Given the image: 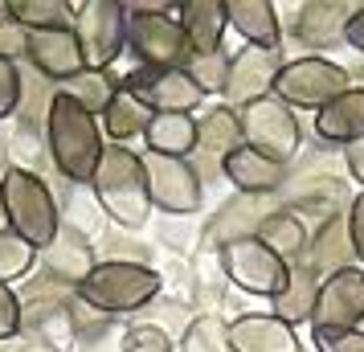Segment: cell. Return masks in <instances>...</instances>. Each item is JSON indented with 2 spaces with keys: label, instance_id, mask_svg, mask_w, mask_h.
<instances>
[{
  "label": "cell",
  "instance_id": "cell-1",
  "mask_svg": "<svg viewBox=\"0 0 364 352\" xmlns=\"http://www.w3.org/2000/svg\"><path fill=\"white\" fill-rule=\"evenodd\" d=\"M41 132H46V148H50L53 168L74 185H90L102 164V151H107V135H102L99 115H90L86 107H78L74 99L53 90Z\"/></svg>",
  "mask_w": 364,
  "mask_h": 352
},
{
  "label": "cell",
  "instance_id": "cell-2",
  "mask_svg": "<svg viewBox=\"0 0 364 352\" xmlns=\"http://www.w3.org/2000/svg\"><path fill=\"white\" fill-rule=\"evenodd\" d=\"M90 188H95L99 213H107L119 230H144L151 221V193H148V172H144V151L127 148V144H107Z\"/></svg>",
  "mask_w": 364,
  "mask_h": 352
},
{
  "label": "cell",
  "instance_id": "cell-3",
  "mask_svg": "<svg viewBox=\"0 0 364 352\" xmlns=\"http://www.w3.org/2000/svg\"><path fill=\"white\" fill-rule=\"evenodd\" d=\"M160 291H164V279H160L156 267L135 262V258H102L78 283L74 295L90 311L119 319V316H132V311H144L148 303L160 299Z\"/></svg>",
  "mask_w": 364,
  "mask_h": 352
},
{
  "label": "cell",
  "instance_id": "cell-4",
  "mask_svg": "<svg viewBox=\"0 0 364 352\" xmlns=\"http://www.w3.org/2000/svg\"><path fill=\"white\" fill-rule=\"evenodd\" d=\"M4 201H9V230L25 238L33 250H50L62 234V209L53 188L37 176L33 168H4Z\"/></svg>",
  "mask_w": 364,
  "mask_h": 352
},
{
  "label": "cell",
  "instance_id": "cell-5",
  "mask_svg": "<svg viewBox=\"0 0 364 352\" xmlns=\"http://www.w3.org/2000/svg\"><path fill=\"white\" fill-rule=\"evenodd\" d=\"M352 74L340 62H331L323 53H303L282 62L279 82H274V99H282L291 111H323L328 102H336L344 90H352Z\"/></svg>",
  "mask_w": 364,
  "mask_h": 352
},
{
  "label": "cell",
  "instance_id": "cell-6",
  "mask_svg": "<svg viewBox=\"0 0 364 352\" xmlns=\"http://www.w3.org/2000/svg\"><path fill=\"white\" fill-rule=\"evenodd\" d=\"M242 119V144L254 148L266 160H279L291 168V160L303 148V127H299V111H291L282 99H258L237 111Z\"/></svg>",
  "mask_w": 364,
  "mask_h": 352
},
{
  "label": "cell",
  "instance_id": "cell-7",
  "mask_svg": "<svg viewBox=\"0 0 364 352\" xmlns=\"http://www.w3.org/2000/svg\"><path fill=\"white\" fill-rule=\"evenodd\" d=\"M127 4L119 0H86L78 4V21H74V37L82 50L86 70H111L119 53L127 50Z\"/></svg>",
  "mask_w": 364,
  "mask_h": 352
},
{
  "label": "cell",
  "instance_id": "cell-8",
  "mask_svg": "<svg viewBox=\"0 0 364 352\" xmlns=\"http://www.w3.org/2000/svg\"><path fill=\"white\" fill-rule=\"evenodd\" d=\"M144 172H148L151 209L172 213V218H193V213H200V201H205V176L197 172L193 160L144 151Z\"/></svg>",
  "mask_w": 364,
  "mask_h": 352
},
{
  "label": "cell",
  "instance_id": "cell-9",
  "mask_svg": "<svg viewBox=\"0 0 364 352\" xmlns=\"http://www.w3.org/2000/svg\"><path fill=\"white\" fill-rule=\"evenodd\" d=\"M221 274L246 295L274 299L287 287V279H291V267L270 246H262L258 238H242V242H225L221 246Z\"/></svg>",
  "mask_w": 364,
  "mask_h": 352
},
{
  "label": "cell",
  "instance_id": "cell-10",
  "mask_svg": "<svg viewBox=\"0 0 364 352\" xmlns=\"http://www.w3.org/2000/svg\"><path fill=\"white\" fill-rule=\"evenodd\" d=\"M127 50L135 53L139 66L151 70H184L188 66V41L181 33V21L176 13H160V17H148V13H132L127 9Z\"/></svg>",
  "mask_w": 364,
  "mask_h": 352
},
{
  "label": "cell",
  "instance_id": "cell-11",
  "mask_svg": "<svg viewBox=\"0 0 364 352\" xmlns=\"http://www.w3.org/2000/svg\"><path fill=\"white\" fill-rule=\"evenodd\" d=\"M123 90H132L151 115H197V107L205 102L197 82L188 78V70L135 66L123 74Z\"/></svg>",
  "mask_w": 364,
  "mask_h": 352
},
{
  "label": "cell",
  "instance_id": "cell-12",
  "mask_svg": "<svg viewBox=\"0 0 364 352\" xmlns=\"http://www.w3.org/2000/svg\"><path fill=\"white\" fill-rule=\"evenodd\" d=\"M364 324V267H348L323 279L315 299L311 332H356Z\"/></svg>",
  "mask_w": 364,
  "mask_h": 352
},
{
  "label": "cell",
  "instance_id": "cell-13",
  "mask_svg": "<svg viewBox=\"0 0 364 352\" xmlns=\"http://www.w3.org/2000/svg\"><path fill=\"white\" fill-rule=\"evenodd\" d=\"M282 58L279 50H258V46H242V50L230 53V78H225V107L242 111L250 102L270 99L274 95V82H279Z\"/></svg>",
  "mask_w": 364,
  "mask_h": 352
},
{
  "label": "cell",
  "instance_id": "cell-14",
  "mask_svg": "<svg viewBox=\"0 0 364 352\" xmlns=\"http://www.w3.org/2000/svg\"><path fill=\"white\" fill-rule=\"evenodd\" d=\"M287 205H282L279 193H270V197H250V193H233L230 201L221 205L209 221V242L213 246H225V242H242V238H258L266 221L282 213Z\"/></svg>",
  "mask_w": 364,
  "mask_h": 352
},
{
  "label": "cell",
  "instance_id": "cell-15",
  "mask_svg": "<svg viewBox=\"0 0 364 352\" xmlns=\"http://www.w3.org/2000/svg\"><path fill=\"white\" fill-rule=\"evenodd\" d=\"M25 62L37 70V78L53 82V90L62 82H70L74 74H82V50H78V37L74 29H50V33H29L25 46Z\"/></svg>",
  "mask_w": 364,
  "mask_h": 352
},
{
  "label": "cell",
  "instance_id": "cell-16",
  "mask_svg": "<svg viewBox=\"0 0 364 352\" xmlns=\"http://www.w3.org/2000/svg\"><path fill=\"white\" fill-rule=\"evenodd\" d=\"M352 13H356V4H340V0H307V4H299L295 9L291 37L303 41L307 50H331L336 41H344Z\"/></svg>",
  "mask_w": 364,
  "mask_h": 352
},
{
  "label": "cell",
  "instance_id": "cell-17",
  "mask_svg": "<svg viewBox=\"0 0 364 352\" xmlns=\"http://www.w3.org/2000/svg\"><path fill=\"white\" fill-rule=\"evenodd\" d=\"M237 148H246V144H242V119H237L233 107L221 102L209 115L197 119V156H193V164H197L200 176H205V168L221 172L225 156H233Z\"/></svg>",
  "mask_w": 364,
  "mask_h": 352
},
{
  "label": "cell",
  "instance_id": "cell-18",
  "mask_svg": "<svg viewBox=\"0 0 364 352\" xmlns=\"http://www.w3.org/2000/svg\"><path fill=\"white\" fill-rule=\"evenodd\" d=\"M230 352H299V336L270 311H242L230 319Z\"/></svg>",
  "mask_w": 364,
  "mask_h": 352
},
{
  "label": "cell",
  "instance_id": "cell-19",
  "mask_svg": "<svg viewBox=\"0 0 364 352\" xmlns=\"http://www.w3.org/2000/svg\"><path fill=\"white\" fill-rule=\"evenodd\" d=\"M287 172H291L287 164L266 160V156H258L254 148H237L233 156H225V164H221V176H225L237 193H250V197H270V193H282Z\"/></svg>",
  "mask_w": 364,
  "mask_h": 352
},
{
  "label": "cell",
  "instance_id": "cell-20",
  "mask_svg": "<svg viewBox=\"0 0 364 352\" xmlns=\"http://www.w3.org/2000/svg\"><path fill=\"white\" fill-rule=\"evenodd\" d=\"M176 21H181V33L193 53L225 50V29H230L225 0H184V4H176Z\"/></svg>",
  "mask_w": 364,
  "mask_h": 352
},
{
  "label": "cell",
  "instance_id": "cell-21",
  "mask_svg": "<svg viewBox=\"0 0 364 352\" xmlns=\"http://www.w3.org/2000/svg\"><path fill=\"white\" fill-rule=\"evenodd\" d=\"M303 262L311 267V274L319 279V283H323V279H331V274H340V270H348V267H360V262H356V254H352V242H348L344 213L319 221V230H315L311 242H307Z\"/></svg>",
  "mask_w": 364,
  "mask_h": 352
},
{
  "label": "cell",
  "instance_id": "cell-22",
  "mask_svg": "<svg viewBox=\"0 0 364 352\" xmlns=\"http://www.w3.org/2000/svg\"><path fill=\"white\" fill-rule=\"evenodd\" d=\"M37 262L46 267V279H53L58 287L66 283L78 291V283L95 270V250H90V238L86 234H78L74 225H62L58 242H53L50 250H41Z\"/></svg>",
  "mask_w": 364,
  "mask_h": 352
},
{
  "label": "cell",
  "instance_id": "cell-23",
  "mask_svg": "<svg viewBox=\"0 0 364 352\" xmlns=\"http://www.w3.org/2000/svg\"><path fill=\"white\" fill-rule=\"evenodd\" d=\"M225 17H230V29L242 33L246 46H258V50H279L282 46V17L270 0H225Z\"/></svg>",
  "mask_w": 364,
  "mask_h": 352
},
{
  "label": "cell",
  "instance_id": "cell-24",
  "mask_svg": "<svg viewBox=\"0 0 364 352\" xmlns=\"http://www.w3.org/2000/svg\"><path fill=\"white\" fill-rule=\"evenodd\" d=\"M315 135L331 144V148L344 151L348 144L364 139V86L344 90L336 102H328L319 115H315Z\"/></svg>",
  "mask_w": 364,
  "mask_h": 352
},
{
  "label": "cell",
  "instance_id": "cell-25",
  "mask_svg": "<svg viewBox=\"0 0 364 352\" xmlns=\"http://www.w3.org/2000/svg\"><path fill=\"white\" fill-rule=\"evenodd\" d=\"M319 287H323V283L311 274V267H307V262H295V267H291L287 287H282L279 295L270 299V316L282 319V324H291V328H299V324H311L315 299H319Z\"/></svg>",
  "mask_w": 364,
  "mask_h": 352
},
{
  "label": "cell",
  "instance_id": "cell-26",
  "mask_svg": "<svg viewBox=\"0 0 364 352\" xmlns=\"http://www.w3.org/2000/svg\"><path fill=\"white\" fill-rule=\"evenodd\" d=\"M144 148L156 156L193 160L197 156V115H156L144 135Z\"/></svg>",
  "mask_w": 364,
  "mask_h": 352
},
{
  "label": "cell",
  "instance_id": "cell-27",
  "mask_svg": "<svg viewBox=\"0 0 364 352\" xmlns=\"http://www.w3.org/2000/svg\"><path fill=\"white\" fill-rule=\"evenodd\" d=\"M151 119H156V115L135 99L132 90H119L115 102L107 107V115H102L99 123H102L107 144H132V139H144V135H148Z\"/></svg>",
  "mask_w": 364,
  "mask_h": 352
},
{
  "label": "cell",
  "instance_id": "cell-28",
  "mask_svg": "<svg viewBox=\"0 0 364 352\" xmlns=\"http://www.w3.org/2000/svg\"><path fill=\"white\" fill-rule=\"evenodd\" d=\"M258 242H262V246H270V250L279 254L287 267H295V262H303V254H307L311 230L303 225V218H299L295 209H282V213H274V218L258 230Z\"/></svg>",
  "mask_w": 364,
  "mask_h": 352
},
{
  "label": "cell",
  "instance_id": "cell-29",
  "mask_svg": "<svg viewBox=\"0 0 364 352\" xmlns=\"http://www.w3.org/2000/svg\"><path fill=\"white\" fill-rule=\"evenodd\" d=\"M123 90V78H115L111 70H82V74H74L70 82L58 86V95H66L74 99L78 107H86L90 115H107V107L115 102V95Z\"/></svg>",
  "mask_w": 364,
  "mask_h": 352
},
{
  "label": "cell",
  "instance_id": "cell-30",
  "mask_svg": "<svg viewBox=\"0 0 364 352\" xmlns=\"http://www.w3.org/2000/svg\"><path fill=\"white\" fill-rule=\"evenodd\" d=\"M9 13L17 17L25 33H50V29H74L78 4H70V0H9Z\"/></svg>",
  "mask_w": 364,
  "mask_h": 352
},
{
  "label": "cell",
  "instance_id": "cell-31",
  "mask_svg": "<svg viewBox=\"0 0 364 352\" xmlns=\"http://www.w3.org/2000/svg\"><path fill=\"white\" fill-rule=\"evenodd\" d=\"M181 352H230V319H221L217 311H200L188 328H184Z\"/></svg>",
  "mask_w": 364,
  "mask_h": 352
},
{
  "label": "cell",
  "instance_id": "cell-32",
  "mask_svg": "<svg viewBox=\"0 0 364 352\" xmlns=\"http://www.w3.org/2000/svg\"><path fill=\"white\" fill-rule=\"evenodd\" d=\"M37 258H41V250H33L25 238H17L13 230H4L0 234V283L13 287L17 279H25L29 270L37 267Z\"/></svg>",
  "mask_w": 364,
  "mask_h": 352
},
{
  "label": "cell",
  "instance_id": "cell-33",
  "mask_svg": "<svg viewBox=\"0 0 364 352\" xmlns=\"http://www.w3.org/2000/svg\"><path fill=\"white\" fill-rule=\"evenodd\" d=\"M188 78L197 82V90L209 99V95H225V78H230V53L217 50V53H193L188 58Z\"/></svg>",
  "mask_w": 364,
  "mask_h": 352
},
{
  "label": "cell",
  "instance_id": "cell-34",
  "mask_svg": "<svg viewBox=\"0 0 364 352\" xmlns=\"http://www.w3.org/2000/svg\"><path fill=\"white\" fill-rule=\"evenodd\" d=\"M21 99H25V74H21V62H4V58H0V119L17 115Z\"/></svg>",
  "mask_w": 364,
  "mask_h": 352
},
{
  "label": "cell",
  "instance_id": "cell-35",
  "mask_svg": "<svg viewBox=\"0 0 364 352\" xmlns=\"http://www.w3.org/2000/svg\"><path fill=\"white\" fill-rule=\"evenodd\" d=\"M172 336L164 328H156V324H135L123 332V352H172Z\"/></svg>",
  "mask_w": 364,
  "mask_h": 352
},
{
  "label": "cell",
  "instance_id": "cell-36",
  "mask_svg": "<svg viewBox=\"0 0 364 352\" xmlns=\"http://www.w3.org/2000/svg\"><path fill=\"white\" fill-rule=\"evenodd\" d=\"M25 46H29V33L9 13V0H0V58L4 62H21L25 58Z\"/></svg>",
  "mask_w": 364,
  "mask_h": 352
},
{
  "label": "cell",
  "instance_id": "cell-37",
  "mask_svg": "<svg viewBox=\"0 0 364 352\" xmlns=\"http://www.w3.org/2000/svg\"><path fill=\"white\" fill-rule=\"evenodd\" d=\"M25 332V307H21V295L13 287L0 283V340H13V336Z\"/></svg>",
  "mask_w": 364,
  "mask_h": 352
},
{
  "label": "cell",
  "instance_id": "cell-38",
  "mask_svg": "<svg viewBox=\"0 0 364 352\" xmlns=\"http://www.w3.org/2000/svg\"><path fill=\"white\" fill-rule=\"evenodd\" d=\"M315 352H364V328L356 332H311Z\"/></svg>",
  "mask_w": 364,
  "mask_h": 352
},
{
  "label": "cell",
  "instance_id": "cell-39",
  "mask_svg": "<svg viewBox=\"0 0 364 352\" xmlns=\"http://www.w3.org/2000/svg\"><path fill=\"white\" fill-rule=\"evenodd\" d=\"M344 221H348V242H352V254L356 262L364 267V193H356L344 209Z\"/></svg>",
  "mask_w": 364,
  "mask_h": 352
},
{
  "label": "cell",
  "instance_id": "cell-40",
  "mask_svg": "<svg viewBox=\"0 0 364 352\" xmlns=\"http://www.w3.org/2000/svg\"><path fill=\"white\" fill-rule=\"evenodd\" d=\"M344 164H348V176L360 185L364 193V139H356V144H348L344 148Z\"/></svg>",
  "mask_w": 364,
  "mask_h": 352
},
{
  "label": "cell",
  "instance_id": "cell-41",
  "mask_svg": "<svg viewBox=\"0 0 364 352\" xmlns=\"http://www.w3.org/2000/svg\"><path fill=\"white\" fill-rule=\"evenodd\" d=\"M344 41H348L356 53H364V4H356V13H352V21H348Z\"/></svg>",
  "mask_w": 364,
  "mask_h": 352
},
{
  "label": "cell",
  "instance_id": "cell-42",
  "mask_svg": "<svg viewBox=\"0 0 364 352\" xmlns=\"http://www.w3.org/2000/svg\"><path fill=\"white\" fill-rule=\"evenodd\" d=\"M9 230V201H4V172H0V234Z\"/></svg>",
  "mask_w": 364,
  "mask_h": 352
},
{
  "label": "cell",
  "instance_id": "cell-43",
  "mask_svg": "<svg viewBox=\"0 0 364 352\" xmlns=\"http://www.w3.org/2000/svg\"><path fill=\"white\" fill-rule=\"evenodd\" d=\"M17 352H58V344H50V340H33V344H21Z\"/></svg>",
  "mask_w": 364,
  "mask_h": 352
}]
</instances>
